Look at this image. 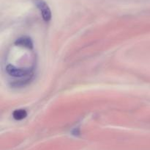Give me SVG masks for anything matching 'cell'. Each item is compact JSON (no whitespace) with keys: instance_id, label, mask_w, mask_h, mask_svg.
<instances>
[{"instance_id":"cell-1","label":"cell","mask_w":150,"mask_h":150,"mask_svg":"<svg viewBox=\"0 0 150 150\" xmlns=\"http://www.w3.org/2000/svg\"><path fill=\"white\" fill-rule=\"evenodd\" d=\"M6 71L10 76L15 78H24L29 81L33 76V69L17 68L13 65H8L6 67Z\"/></svg>"},{"instance_id":"cell-2","label":"cell","mask_w":150,"mask_h":150,"mask_svg":"<svg viewBox=\"0 0 150 150\" xmlns=\"http://www.w3.org/2000/svg\"><path fill=\"white\" fill-rule=\"evenodd\" d=\"M32 1L40 11L43 20L45 22L50 21L51 19V11L48 4L44 0H32Z\"/></svg>"},{"instance_id":"cell-3","label":"cell","mask_w":150,"mask_h":150,"mask_svg":"<svg viewBox=\"0 0 150 150\" xmlns=\"http://www.w3.org/2000/svg\"><path fill=\"white\" fill-rule=\"evenodd\" d=\"M15 44L17 46H21L26 47L28 49H32L33 47V44H32V40L28 37H21L18 38L16 41Z\"/></svg>"},{"instance_id":"cell-4","label":"cell","mask_w":150,"mask_h":150,"mask_svg":"<svg viewBox=\"0 0 150 150\" xmlns=\"http://www.w3.org/2000/svg\"><path fill=\"white\" fill-rule=\"evenodd\" d=\"M13 116L16 120L20 121L22 119H25L27 116V112L23 109H19V110H16L13 113Z\"/></svg>"}]
</instances>
